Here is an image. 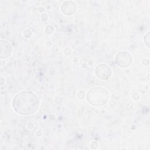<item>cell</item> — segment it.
<instances>
[{"mask_svg":"<svg viewBox=\"0 0 150 150\" xmlns=\"http://www.w3.org/2000/svg\"><path fill=\"white\" fill-rule=\"evenodd\" d=\"M13 110L22 115H30L39 108L40 100L38 96L31 91H22L16 94L12 101Z\"/></svg>","mask_w":150,"mask_h":150,"instance_id":"6da1fadb","label":"cell"},{"mask_svg":"<svg viewBox=\"0 0 150 150\" xmlns=\"http://www.w3.org/2000/svg\"><path fill=\"white\" fill-rule=\"evenodd\" d=\"M109 93L104 87H94L88 91L86 95L87 102L93 106L100 107L105 105L109 100Z\"/></svg>","mask_w":150,"mask_h":150,"instance_id":"7a4b0ae2","label":"cell"},{"mask_svg":"<svg viewBox=\"0 0 150 150\" xmlns=\"http://www.w3.org/2000/svg\"><path fill=\"white\" fill-rule=\"evenodd\" d=\"M132 56L128 52L121 51L118 52L115 57V64L121 68H127L132 63Z\"/></svg>","mask_w":150,"mask_h":150,"instance_id":"3957f363","label":"cell"},{"mask_svg":"<svg viewBox=\"0 0 150 150\" xmlns=\"http://www.w3.org/2000/svg\"><path fill=\"white\" fill-rule=\"evenodd\" d=\"M95 74L96 76L103 80L109 79L112 75L111 67L105 63H101L97 65L95 69Z\"/></svg>","mask_w":150,"mask_h":150,"instance_id":"277c9868","label":"cell"},{"mask_svg":"<svg viewBox=\"0 0 150 150\" xmlns=\"http://www.w3.org/2000/svg\"><path fill=\"white\" fill-rule=\"evenodd\" d=\"M0 48V57L1 59H6L11 56L12 51V46L9 41L5 39H1Z\"/></svg>","mask_w":150,"mask_h":150,"instance_id":"5b68a950","label":"cell"},{"mask_svg":"<svg viewBox=\"0 0 150 150\" xmlns=\"http://www.w3.org/2000/svg\"><path fill=\"white\" fill-rule=\"evenodd\" d=\"M61 10L65 15H73L76 11V4L72 1H66L62 4Z\"/></svg>","mask_w":150,"mask_h":150,"instance_id":"8992f818","label":"cell"},{"mask_svg":"<svg viewBox=\"0 0 150 150\" xmlns=\"http://www.w3.org/2000/svg\"><path fill=\"white\" fill-rule=\"evenodd\" d=\"M144 43L145 45L148 47L149 48V32H148L144 36L143 39Z\"/></svg>","mask_w":150,"mask_h":150,"instance_id":"52a82bcc","label":"cell"},{"mask_svg":"<svg viewBox=\"0 0 150 150\" xmlns=\"http://www.w3.org/2000/svg\"><path fill=\"white\" fill-rule=\"evenodd\" d=\"M45 30V32L47 34H52L54 31V28L52 25H49L46 26Z\"/></svg>","mask_w":150,"mask_h":150,"instance_id":"ba28073f","label":"cell"},{"mask_svg":"<svg viewBox=\"0 0 150 150\" xmlns=\"http://www.w3.org/2000/svg\"><path fill=\"white\" fill-rule=\"evenodd\" d=\"M32 35V32L28 29H26L25 30H23V36L26 38H29L30 36H31Z\"/></svg>","mask_w":150,"mask_h":150,"instance_id":"9c48e42d","label":"cell"},{"mask_svg":"<svg viewBox=\"0 0 150 150\" xmlns=\"http://www.w3.org/2000/svg\"><path fill=\"white\" fill-rule=\"evenodd\" d=\"M77 97L79 98V99H83L84 98V96H85V93L83 91H79L78 93H77Z\"/></svg>","mask_w":150,"mask_h":150,"instance_id":"30bf717a","label":"cell"},{"mask_svg":"<svg viewBox=\"0 0 150 150\" xmlns=\"http://www.w3.org/2000/svg\"><path fill=\"white\" fill-rule=\"evenodd\" d=\"M41 18H42V19L45 21V20L47 19V18H48V15H47V13H43V14L41 15Z\"/></svg>","mask_w":150,"mask_h":150,"instance_id":"8fae6325","label":"cell"}]
</instances>
